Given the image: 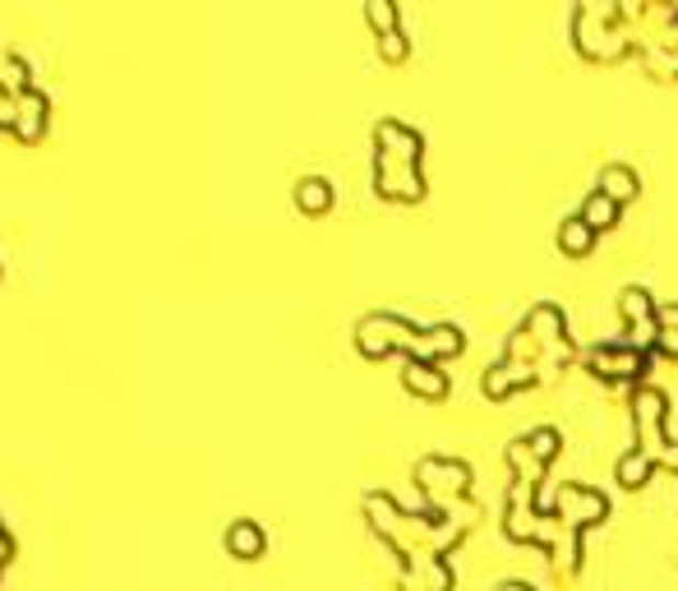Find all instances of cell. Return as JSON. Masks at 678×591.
<instances>
[{
  "label": "cell",
  "instance_id": "6da1fadb",
  "mask_svg": "<svg viewBox=\"0 0 678 591\" xmlns=\"http://www.w3.org/2000/svg\"><path fill=\"white\" fill-rule=\"evenodd\" d=\"M420 152H425L420 129L402 125V121H393V116H383V121L374 125V190L383 194V200L416 204L420 194H425Z\"/></svg>",
  "mask_w": 678,
  "mask_h": 591
},
{
  "label": "cell",
  "instance_id": "7a4b0ae2",
  "mask_svg": "<svg viewBox=\"0 0 678 591\" xmlns=\"http://www.w3.org/2000/svg\"><path fill=\"white\" fill-rule=\"evenodd\" d=\"M573 37H577V47L591 56V60H614L623 52L637 47V37H632L628 29V14L623 5H609V0H586V5H577L573 14Z\"/></svg>",
  "mask_w": 678,
  "mask_h": 591
},
{
  "label": "cell",
  "instance_id": "3957f363",
  "mask_svg": "<svg viewBox=\"0 0 678 591\" xmlns=\"http://www.w3.org/2000/svg\"><path fill=\"white\" fill-rule=\"evenodd\" d=\"M669 398L655 384H637L632 388V421H637V444L655 457V463H674L678 467V440L665 434V407Z\"/></svg>",
  "mask_w": 678,
  "mask_h": 591
},
{
  "label": "cell",
  "instance_id": "277c9868",
  "mask_svg": "<svg viewBox=\"0 0 678 591\" xmlns=\"http://www.w3.org/2000/svg\"><path fill=\"white\" fill-rule=\"evenodd\" d=\"M420 333H425V328H416L411 319L388 315V310H374V315H365V319L355 323V346H360L365 356H388V352L416 356Z\"/></svg>",
  "mask_w": 678,
  "mask_h": 591
},
{
  "label": "cell",
  "instance_id": "5b68a950",
  "mask_svg": "<svg viewBox=\"0 0 678 591\" xmlns=\"http://www.w3.org/2000/svg\"><path fill=\"white\" fill-rule=\"evenodd\" d=\"M586 370L600 379H642V370L651 365L646 352H637V346H628V342H596V346H586L581 352Z\"/></svg>",
  "mask_w": 678,
  "mask_h": 591
},
{
  "label": "cell",
  "instance_id": "8992f818",
  "mask_svg": "<svg viewBox=\"0 0 678 591\" xmlns=\"http://www.w3.org/2000/svg\"><path fill=\"white\" fill-rule=\"evenodd\" d=\"M554 513H558V522H568L573 532H581V527H591V522H600L609 513V499L600 490H591V486H573L568 480V486L554 495Z\"/></svg>",
  "mask_w": 678,
  "mask_h": 591
},
{
  "label": "cell",
  "instance_id": "52a82bcc",
  "mask_svg": "<svg viewBox=\"0 0 678 591\" xmlns=\"http://www.w3.org/2000/svg\"><path fill=\"white\" fill-rule=\"evenodd\" d=\"M47 121H52V102L42 89H29V93H19L14 106H10V129H14V139H24V144H37L42 135H47Z\"/></svg>",
  "mask_w": 678,
  "mask_h": 591
},
{
  "label": "cell",
  "instance_id": "ba28073f",
  "mask_svg": "<svg viewBox=\"0 0 678 591\" xmlns=\"http://www.w3.org/2000/svg\"><path fill=\"white\" fill-rule=\"evenodd\" d=\"M540 379V370L535 365H527V361H512V356H504L499 365H489L485 375H481V388L489 393V398H508L512 388H522V384H535Z\"/></svg>",
  "mask_w": 678,
  "mask_h": 591
},
{
  "label": "cell",
  "instance_id": "9c48e42d",
  "mask_svg": "<svg viewBox=\"0 0 678 591\" xmlns=\"http://www.w3.org/2000/svg\"><path fill=\"white\" fill-rule=\"evenodd\" d=\"M402 384L420 393V398H443L448 393V370L439 361H420V356H406L402 365Z\"/></svg>",
  "mask_w": 678,
  "mask_h": 591
},
{
  "label": "cell",
  "instance_id": "30bf717a",
  "mask_svg": "<svg viewBox=\"0 0 678 591\" xmlns=\"http://www.w3.org/2000/svg\"><path fill=\"white\" fill-rule=\"evenodd\" d=\"M222 541H226V555H236V559H259L268 550V532L255 518H231Z\"/></svg>",
  "mask_w": 678,
  "mask_h": 591
},
{
  "label": "cell",
  "instance_id": "8fae6325",
  "mask_svg": "<svg viewBox=\"0 0 678 591\" xmlns=\"http://www.w3.org/2000/svg\"><path fill=\"white\" fill-rule=\"evenodd\" d=\"M462 346H466V338H462V328H457V323H434V328H425V333H420L416 356H420V361H439V365H443V356H457Z\"/></svg>",
  "mask_w": 678,
  "mask_h": 591
},
{
  "label": "cell",
  "instance_id": "7c38bea8",
  "mask_svg": "<svg viewBox=\"0 0 678 591\" xmlns=\"http://www.w3.org/2000/svg\"><path fill=\"white\" fill-rule=\"evenodd\" d=\"M600 190L614 204H628V200H637L642 181H637V171H632L628 162H609V167H600Z\"/></svg>",
  "mask_w": 678,
  "mask_h": 591
},
{
  "label": "cell",
  "instance_id": "4fadbf2b",
  "mask_svg": "<svg viewBox=\"0 0 678 591\" xmlns=\"http://www.w3.org/2000/svg\"><path fill=\"white\" fill-rule=\"evenodd\" d=\"M291 194H296V208L309 213V217H319V213L332 208V181L328 177H301Z\"/></svg>",
  "mask_w": 678,
  "mask_h": 591
},
{
  "label": "cell",
  "instance_id": "5bb4252c",
  "mask_svg": "<svg viewBox=\"0 0 678 591\" xmlns=\"http://www.w3.org/2000/svg\"><path fill=\"white\" fill-rule=\"evenodd\" d=\"M0 89H5L10 98L33 89V65H29L24 52H5V56H0Z\"/></svg>",
  "mask_w": 678,
  "mask_h": 591
},
{
  "label": "cell",
  "instance_id": "9a60e30c",
  "mask_svg": "<svg viewBox=\"0 0 678 591\" xmlns=\"http://www.w3.org/2000/svg\"><path fill=\"white\" fill-rule=\"evenodd\" d=\"M591 246H596V227L586 223L581 213L563 217V223H558V250H563V254H586Z\"/></svg>",
  "mask_w": 678,
  "mask_h": 591
},
{
  "label": "cell",
  "instance_id": "2e32d148",
  "mask_svg": "<svg viewBox=\"0 0 678 591\" xmlns=\"http://www.w3.org/2000/svg\"><path fill=\"white\" fill-rule=\"evenodd\" d=\"M655 471V457L637 444V448H628L619 463H614V476H619V486H628V490H637V486H646V476Z\"/></svg>",
  "mask_w": 678,
  "mask_h": 591
},
{
  "label": "cell",
  "instance_id": "e0dca14e",
  "mask_svg": "<svg viewBox=\"0 0 678 591\" xmlns=\"http://www.w3.org/2000/svg\"><path fill=\"white\" fill-rule=\"evenodd\" d=\"M619 208H623V204H614V200H609V194L596 185V190L581 200V208H577V213H581V217H586V223H591L596 231H609V227L619 223Z\"/></svg>",
  "mask_w": 678,
  "mask_h": 591
},
{
  "label": "cell",
  "instance_id": "ac0fdd59",
  "mask_svg": "<svg viewBox=\"0 0 678 591\" xmlns=\"http://www.w3.org/2000/svg\"><path fill=\"white\" fill-rule=\"evenodd\" d=\"M655 323H660V338H655V352L678 356V300L655 305Z\"/></svg>",
  "mask_w": 678,
  "mask_h": 591
},
{
  "label": "cell",
  "instance_id": "d6986e66",
  "mask_svg": "<svg viewBox=\"0 0 678 591\" xmlns=\"http://www.w3.org/2000/svg\"><path fill=\"white\" fill-rule=\"evenodd\" d=\"M619 310H623V328L628 323H646V319H655V300H651L646 287H623Z\"/></svg>",
  "mask_w": 678,
  "mask_h": 591
},
{
  "label": "cell",
  "instance_id": "ffe728a7",
  "mask_svg": "<svg viewBox=\"0 0 678 591\" xmlns=\"http://www.w3.org/2000/svg\"><path fill=\"white\" fill-rule=\"evenodd\" d=\"M522 440H527V448L535 453V463H554V457H558V448H563V434L554 430V425H535L531 434H522Z\"/></svg>",
  "mask_w": 678,
  "mask_h": 591
},
{
  "label": "cell",
  "instance_id": "44dd1931",
  "mask_svg": "<svg viewBox=\"0 0 678 591\" xmlns=\"http://www.w3.org/2000/svg\"><path fill=\"white\" fill-rule=\"evenodd\" d=\"M365 19L374 24V33H378V37H383V33H397V29H402V14H397V5H393V0H370V5H365Z\"/></svg>",
  "mask_w": 678,
  "mask_h": 591
},
{
  "label": "cell",
  "instance_id": "7402d4cb",
  "mask_svg": "<svg viewBox=\"0 0 678 591\" xmlns=\"http://www.w3.org/2000/svg\"><path fill=\"white\" fill-rule=\"evenodd\" d=\"M406 52H411V42H406V33H402V29L378 37V56H383V60H406Z\"/></svg>",
  "mask_w": 678,
  "mask_h": 591
},
{
  "label": "cell",
  "instance_id": "603a6c76",
  "mask_svg": "<svg viewBox=\"0 0 678 591\" xmlns=\"http://www.w3.org/2000/svg\"><path fill=\"white\" fill-rule=\"evenodd\" d=\"M14 555V536H10V527H5V518H0V564H5Z\"/></svg>",
  "mask_w": 678,
  "mask_h": 591
},
{
  "label": "cell",
  "instance_id": "cb8c5ba5",
  "mask_svg": "<svg viewBox=\"0 0 678 591\" xmlns=\"http://www.w3.org/2000/svg\"><path fill=\"white\" fill-rule=\"evenodd\" d=\"M494 591H535V587H531V582H522V578H508V582H499Z\"/></svg>",
  "mask_w": 678,
  "mask_h": 591
}]
</instances>
